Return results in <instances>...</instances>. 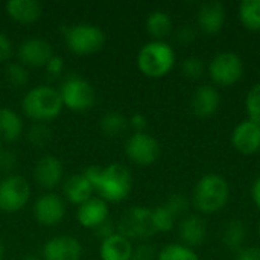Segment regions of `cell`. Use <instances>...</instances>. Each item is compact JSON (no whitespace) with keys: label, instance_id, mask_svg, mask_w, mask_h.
<instances>
[{"label":"cell","instance_id":"obj_33","mask_svg":"<svg viewBox=\"0 0 260 260\" xmlns=\"http://www.w3.org/2000/svg\"><path fill=\"white\" fill-rule=\"evenodd\" d=\"M180 70H181L183 76L187 79H200L206 73L207 66L198 56H187L181 61Z\"/></svg>","mask_w":260,"mask_h":260},{"label":"cell","instance_id":"obj_40","mask_svg":"<svg viewBox=\"0 0 260 260\" xmlns=\"http://www.w3.org/2000/svg\"><path fill=\"white\" fill-rule=\"evenodd\" d=\"M128 125H129V128H131L134 133H146L148 119H146L145 114L136 113V114H133V116L128 119Z\"/></svg>","mask_w":260,"mask_h":260},{"label":"cell","instance_id":"obj_41","mask_svg":"<svg viewBox=\"0 0 260 260\" xmlns=\"http://www.w3.org/2000/svg\"><path fill=\"white\" fill-rule=\"evenodd\" d=\"M114 233H116V224H113L110 219H108V221H105L104 224H101L99 227H96V229L93 230V235H94V236H98L101 241H104V239H107V238L113 236Z\"/></svg>","mask_w":260,"mask_h":260},{"label":"cell","instance_id":"obj_27","mask_svg":"<svg viewBox=\"0 0 260 260\" xmlns=\"http://www.w3.org/2000/svg\"><path fill=\"white\" fill-rule=\"evenodd\" d=\"M128 128V117H125L119 111H110L104 114L99 120V129L107 137H119Z\"/></svg>","mask_w":260,"mask_h":260},{"label":"cell","instance_id":"obj_19","mask_svg":"<svg viewBox=\"0 0 260 260\" xmlns=\"http://www.w3.org/2000/svg\"><path fill=\"white\" fill-rule=\"evenodd\" d=\"M178 236L183 245L195 250L207 238V224L200 215H186L178 224Z\"/></svg>","mask_w":260,"mask_h":260},{"label":"cell","instance_id":"obj_18","mask_svg":"<svg viewBox=\"0 0 260 260\" xmlns=\"http://www.w3.org/2000/svg\"><path fill=\"white\" fill-rule=\"evenodd\" d=\"M76 219L81 227L94 230L101 224L110 219V207L108 203L99 197H93L84 204L78 206Z\"/></svg>","mask_w":260,"mask_h":260},{"label":"cell","instance_id":"obj_23","mask_svg":"<svg viewBox=\"0 0 260 260\" xmlns=\"http://www.w3.org/2000/svg\"><path fill=\"white\" fill-rule=\"evenodd\" d=\"M146 32L152 37V40H165L174 30V21L168 11L154 9L148 14L145 21Z\"/></svg>","mask_w":260,"mask_h":260},{"label":"cell","instance_id":"obj_38","mask_svg":"<svg viewBox=\"0 0 260 260\" xmlns=\"http://www.w3.org/2000/svg\"><path fill=\"white\" fill-rule=\"evenodd\" d=\"M12 53H14L12 41L9 40V37L5 32H0V64L9 61Z\"/></svg>","mask_w":260,"mask_h":260},{"label":"cell","instance_id":"obj_37","mask_svg":"<svg viewBox=\"0 0 260 260\" xmlns=\"http://www.w3.org/2000/svg\"><path fill=\"white\" fill-rule=\"evenodd\" d=\"M175 38L180 44H190L195 41L197 38V30L189 26V24H184V26H180L175 32Z\"/></svg>","mask_w":260,"mask_h":260},{"label":"cell","instance_id":"obj_7","mask_svg":"<svg viewBox=\"0 0 260 260\" xmlns=\"http://www.w3.org/2000/svg\"><path fill=\"white\" fill-rule=\"evenodd\" d=\"M59 94L62 105L75 113L88 111L96 102V91L93 85L79 75L67 76L59 87Z\"/></svg>","mask_w":260,"mask_h":260},{"label":"cell","instance_id":"obj_2","mask_svg":"<svg viewBox=\"0 0 260 260\" xmlns=\"http://www.w3.org/2000/svg\"><path fill=\"white\" fill-rule=\"evenodd\" d=\"M230 197L229 181L222 175L212 172L197 181L192 192V206L201 215H215L227 207Z\"/></svg>","mask_w":260,"mask_h":260},{"label":"cell","instance_id":"obj_9","mask_svg":"<svg viewBox=\"0 0 260 260\" xmlns=\"http://www.w3.org/2000/svg\"><path fill=\"white\" fill-rule=\"evenodd\" d=\"M32 189L21 175H8L0 181V212L17 213L30 200Z\"/></svg>","mask_w":260,"mask_h":260},{"label":"cell","instance_id":"obj_1","mask_svg":"<svg viewBox=\"0 0 260 260\" xmlns=\"http://www.w3.org/2000/svg\"><path fill=\"white\" fill-rule=\"evenodd\" d=\"M82 174L93 186L94 193L107 203L125 201L134 187L131 171L120 163H111L108 166H88Z\"/></svg>","mask_w":260,"mask_h":260},{"label":"cell","instance_id":"obj_30","mask_svg":"<svg viewBox=\"0 0 260 260\" xmlns=\"http://www.w3.org/2000/svg\"><path fill=\"white\" fill-rule=\"evenodd\" d=\"M5 79L14 88H21L29 82V70L20 62H9L5 69Z\"/></svg>","mask_w":260,"mask_h":260},{"label":"cell","instance_id":"obj_4","mask_svg":"<svg viewBox=\"0 0 260 260\" xmlns=\"http://www.w3.org/2000/svg\"><path fill=\"white\" fill-rule=\"evenodd\" d=\"M64 105L59 90L52 85H37L26 91L21 101L23 113L34 122L46 123L56 119Z\"/></svg>","mask_w":260,"mask_h":260},{"label":"cell","instance_id":"obj_14","mask_svg":"<svg viewBox=\"0 0 260 260\" xmlns=\"http://www.w3.org/2000/svg\"><path fill=\"white\" fill-rule=\"evenodd\" d=\"M227 20V9L218 0H209L200 5L197 11L198 29L206 35H218Z\"/></svg>","mask_w":260,"mask_h":260},{"label":"cell","instance_id":"obj_44","mask_svg":"<svg viewBox=\"0 0 260 260\" xmlns=\"http://www.w3.org/2000/svg\"><path fill=\"white\" fill-rule=\"evenodd\" d=\"M21 260H41L40 257H37V256H32V254H29V256H24Z\"/></svg>","mask_w":260,"mask_h":260},{"label":"cell","instance_id":"obj_16","mask_svg":"<svg viewBox=\"0 0 260 260\" xmlns=\"http://www.w3.org/2000/svg\"><path fill=\"white\" fill-rule=\"evenodd\" d=\"M64 177V168L55 155H43L34 166V180L43 189H55Z\"/></svg>","mask_w":260,"mask_h":260},{"label":"cell","instance_id":"obj_3","mask_svg":"<svg viewBox=\"0 0 260 260\" xmlns=\"http://www.w3.org/2000/svg\"><path fill=\"white\" fill-rule=\"evenodd\" d=\"M136 62L142 75L160 79L168 76L175 67L177 52L165 40H151L139 49Z\"/></svg>","mask_w":260,"mask_h":260},{"label":"cell","instance_id":"obj_25","mask_svg":"<svg viewBox=\"0 0 260 260\" xmlns=\"http://www.w3.org/2000/svg\"><path fill=\"white\" fill-rule=\"evenodd\" d=\"M247 239V227L241 219H230L221 232V242L229 250L238 251L244 247Z\"/></svg>","mask_w":260,"mask_h":260},{"label":"cell","instance_id":"obj_6","mask_svg":"<svg viewBox=\"0 0 260 260\" xmlns=\"http://www.w3.org/2000/svg\"><path fill=\"white\" fill-rule=\"evenodd\" d=\"M206 72L215 85L233 87L242 79L245 66L241 55H238L236 52L224 50L212 56Z\"/></svg>","mask_w":260,"mask_h":260},{"label":"cell","instance_id":"obj_42","mask_svg":"<svg viewBox=\"0 0 260 260\" xmlns=\"http://www.w3.org/2000/svg\"><path fill=\"white\" fill-rule=\"evenodd\" d=\"M250 195H251L253 204L260 210V177H257V178L253 181L251 189H250Z\"/></svg>","mask_w":260,"mask_h":260},{"label":"cell","instance_id":"obj_10","mask_svg":"<svg viewBox=\"0 0 260 260\" xmlns=\"http://www.w3.org/2000/svg\"><path fill=\"white\" fill-rule=\"evenodd\" d=\"M126 157L139 166H151L161 155L158 140L148 133H133L125 142Z\"/></svg>","mask_w":260,"mask_h":260},{"label":"cell","instance_id":"obj_36","mask_svg":"<svg viewBox=\"0 0 260 260\" xmlns=\"http://www.w3.org/2000/svg\"><path fill=\"white\" fill-rule=\"evenodd\" d=\"M44 70H46L47 78H52V79L59 78L64 72V59L59 55H53L44 66Z\"/></svg>","mask_w":260,"mask_h":260},{"label":"cell","instance_id":"obj_34","mask_svg":"<svg viewBox=\"0 0 260 260\" xmlns=\"http://www.w3.org/2000/svg\"><path fill=\"white\" fill-rule=\"evenodd\" d=\"M163 204L175 218H178V216H186L190 203L184 193H171Z\"/></svg>","mask_w":260,"mask_h":260},{"label":"cell","instance_id":"obj_29","mask_svg":"<svg viewBox=\"0 0 260 260\" xmlns=\"http://www.w3.org/2000/svg\"><path fill=\"white\" fill-rule=\"evenodd\" d=\"M151 210H152V225L157 233H168L174 230L177 218L165 207V204H160Z\"/></svg>","mask_w":260,"mask_h":260},{"label":"cell","instance_id":"obj_5","mask_svg":"<svg viewBox=\"0 0 260 260\" xmlns=\"http://www.w3.org/2000/svg\"><path fill=\"white\" fill-rule=\"evenodd\" d=\"M67 49L79 56H87L102 50L105 44V32L93 23H76L62 29Z\"/></svg>","mask_w":260,"mask_h":260},{"label":"cell","instance_id":"obj_8","mask_svg":"<svg viewBox=\"0 0 260 260\" xmlns=\"http://www.w3.org/2000/svg\"><path fill=\"white\" fill-rule=\"evenodd\" d=\"M116 233L126 239H148L157 232L152 225V210L145 206H133L116 222Z\"/></svg>","mask_w":260,"mask_h":260},{"label":"cell","instance_id":"obj_26","mask_svg":"<svg viewBox=\"0 0 260 260\" xmlns=\"http://www.w3.org/2000/svg\"><path fill=\"white\" fill-rule=\"evenodd\" d=\"M238 17L245 29L260 32V0L241 2L238 6Z\"/></svg>","mask_w":260,"mask_h":260},{"label":"cell","instance_id":"obj_39","mask_svg":"<svg viewBox=\"0 0 260 260\" xmlns=\"http://www.w3.org/2000/svg\"><path fill=\"white\" fill-rule=\"evenodd\" d=\"M235 260H260V247L257 245L242 247L241 250L236 251Z\"/></svg>","mask_w":260,"mask_h":260},{"label":"cell","instance_id":"obj_15","mask_svg":"<svg viewBox=\"0 0 260 260\" xmlns=\"http://www.w3.org/2000/svg\"><path fill=\"white\" fill-rule=\"evenodd\" d=\"M41 257L43 260H81L82 245L73 236H55L44 244Z\"/></svg>","mask_w":260,"mask_h":260},{"label":"cell","instance_id":"obj_43","mask_svg":"<svg viewBox=\"0 0 260 260\" xmlns=\"http://www.w3.org/2000/svg\"><path fill=\"white\" fill-rule=\"evenodd\" d=\"M5 259V247H3V242L0 241V260Z\"/></svg>","mask_w":260,"mask_h":260},{"label":"cell","instance_id":"obj_28","mask_svg":"<svg viewBox=\"0 0 260 260\" xmlns=\"http://www.w3.org/2000/svg\"><path fill=\"white\" fill-rule=\"evenodd\" d=\"M157 260H200V256L193 248H189L186 245L180 244H168L165 245L158 254Z\"/></svg>","mask_w":260,"mask_h":260},{"label":"cell","instance_id":"obj_35","mask_svg":"<svg viewBox=\"0 0 260 260\" xmlns=\"http://www.w3.org/2000/svg\"><path fill=\"white\" fill-rule=\"evenodd\" d=\"M158 251L155 250L154 245L151 244H139L133 250V257L131 260H157Z\"/></svg>","mask_w":260,"mask_h":260},{"label":"cell","instance_id":"obj_45","mask_svg":"<svg viewBox=\"0 0 260 260\" xmlns=\"http://www.w3.org/2000/svg\"><path fill=\"white\" fill-rule=\"evenodd\" d=\"M257 236H259V239H260V221H259V224H257Z\"/></svg>","mask_w":260,"mask_h":260},{"label":"cell","instance_id":"obj_17","mask_svg":"<svg viewBox=\"0 0 260 260\" xmlns=\"http://www.w3.org/2000/svg\"><path fill=\"white\" fill-rule=\"evenodd\" d=\"M192 111L200 119H209L215 116L221 107V94L215 85H200L195 88L190 101Z\"/></svg>","mask_w":260,"mask_h":260},{"label":"cell","instance_id":"obj_46","mask_svg":"<svg viewBox=\"0 0 260 260\" xmlns=\"http://www.w3.org/2000/svg\"><path fill=\"white\" fill-rule=\"evenodd\" d=\"M2 154H3V152H2V148H0V160H2Z\"/></svg>","mask_w":260,"mask_h":260},{"label":"cell","instance_id":"obj_13","mask_svg":"<svg viewBox=\"0 0 260 260\" xmlns=\"http://www.w3.org/2000/svg\"><path fill=\"white\" fill-rule=\"evenodd\" d=\"M230 142L235 151L242 155H253L260 151V125L250 119L241 120L232 131Z\"/></svg>","mask_w":260,"mask_h":260},{"label":"cell","instance_id":"obj_22","mask_svg":"<svg viewBox=\"0 0 260 260\" xmlns=\"http://www.w3.org/2000/svg\"><path fill=\"white\" fill-rule=\"evenodd\" d=\"M62 193L70 204L81 206L85 201H88L90 198H93L94 190H93V186L90 184V181L81 172V174H75V175L69 177L64 181Z\"/></svg>","mask_w":260,"mask_h":260},{"label":"cell","instance_id":"obj_24","mask_svg":"<svg viewBox=\"0 0 260 260\" xmlns=\"http://www.w3.org/2000/svg\"><path fill=\"white\" fill-rule=\"evenodd\" d=\"M23 119L18 113L8 107L0 108V139L5 142H15L23 134Z\"/></svg>","mask_w":260,"mask_h":260},{"label":"cell","instance_id":"obj_11","mask_svg":"<svg viewBox=\"0 0 260 260\" xmlns=\"http://www.w3.org/2000/svg\"><path fill=\"white\" fill-rule=\"evenodd\" d=\"M32 215L38 224L44 227H55L66 218V203L56 193H43L35 200Z\"/></svg>","mask_w":260,"mask_h":260},{"label":"cell","instance_id":"obj_20","mask_svg":"<svg viewBox=\"0 0 260 260\" xmlns=\"http://www.w3.org/2000/svg\"><path fill=\"white\" fill-rule=\"evenodd\" d=\"M5 11L11 20L20 24H32L43 15V5L37 0H9Z\"/></svg>","mask_w":260,"mask_h":260},{"label":"cell","instance_id":"obj_21","mask_svg":"<svg viewBox=\"0 0 260 260\" xmlns=\"http://www.w3.org/2000/svg\"><path fill=\"white\" fill-rule=\"evenodd\" d=\"M134 245L125 236L114 233L113 236L101 241L99 256L101 260H131Z\"/></svg>","mask_w":260,"mask_h":260},{"label":"cell","instance_id":"obj_31","mask_svg":"<svg viewBox=\"0 0 260 260\" xmlns=\"http://www.w3.org/2000/svg\"><path fill=\"white\" fill-rule=\"evenodd\" d=\"M244 107H245L247 119H250L254 123L260 125V82H256L247 91Z\"/></svg>","mask_w":260,"mask_h":260},{"label":"cell","instance_id":"obj_12","mask_svg":"<svg viewBox=\"0 0 260 260\" xmlns=\"http://www.w3.org/2000/svg\"><path fill=\"white\" fill-rule=\"evenodd\" d=\"M53 55L55 53H53L52 44L47 40L40 38V37L24 40L17 49L18 62L27 69L29 67H44Z\"/></svg>","mask_w":260,"mask_h":260},{"label":"cell","instance_id":"obj_32","mask_svg":"<svg viewBox=\"0 0 260 260\" xmlns=\"http://www.w3.org/2000/svg\"><path fill=\"white\" fill-rule=\"evenodd\" d=\"M27 140L34 148H44L52 140V129L47 123L35 122L27 131Z\"/></svg>","mask_w":260,"mask_h":260}]
</instances>
